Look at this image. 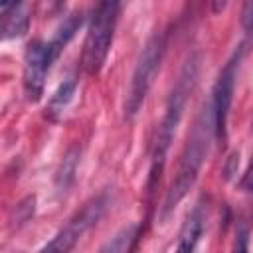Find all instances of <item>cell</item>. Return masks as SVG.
Listing matches in <instances>:
<instances>
[{
    "label": "cell",
    "mask_w": 253,
    "mask_h": 253,
    "mask_svg": "<svg viewBox=\"0 0 253 253\" xmlns=\"http://www.w3.org/2000/svg\"><path fill=\"white\" fill-rule=\"evenodd\" d=\"M79 166V148H69L67 154L63 156L59 170L55 174V188L57 192H67L71 184L75 182V172Z\"/></svg>",
    "instance_id": "30bf717a"
},
{
    "label": "cell",
    "mask_w": 253,
    "mask_h": 253,
    "mask_svg": "<svg viewBox=\"0 0 253 253\" xmlns=\"http://www.w3.org/2000/svg\"><path fill=\"white\" fill-rule=\"evenodd\" d=\"M239 188L245 194H253V158H251V162H249V166H247V170H245V174L239 182Z\"/></svg>",
    "instance_id": "9a60e30c"
},
{
    "label": "cell",
    "mask_w": 253,
    "mask_h": 253,
    "mask_svg": "<svg viewBox=\"0 0 253 253\" xmlns=\"http://www.w3.org/2000/svg\"><path fill=\"white\" fill-rule=\"evenodd\" d=\"M206 219H208V204H204V200L196 202V206L188 211L182 227H180V235H178V251H194L204 235L206 229Z\"/></svg>",
    "instance_id": "ba28073f"
},
{
    "label": "cell",
    "mask_w": 253,
    "mask_h": 253,
    "mask_svg": "<svg viewBox=\"0 0 253 253\" xmlns=\"http://www.w3.org/2000/svg\"><path fill=\"white\" fill-rule=\"evenodd\" d=\"M20 4H22V0H0L2 16L8 14V12H12V10H16V8H20Z\"/></svg>",
    "instance_id": "e0dca14e"
},
{
    "label": "cell",
    "mask_w": 253,
    "mask_h": 253,
    "mask_svg": "<svg viewBox=\"0 0 253 253\" xmlns=\"http://www.w3.org/2000/svg\"><path fill=\"white\" fill-rule=\"evenodd\" d=\"M241 26L247 34L253 32V0H243V10H241Z\"/></svg>",
    "instance_id": "4fadbf2b"
},
{
    "label": "cell",
    "mask_w": 253,
    "mask_h": 253,
    "mask_svg": "<svg viewBox=\"0 0 253 253\" xmlns=\"http://www.w3.org/2000/svg\"><path fill=\"white\" fill-rule=\"evenodd\" d=\"M198 67H200V57L190 55L188 61L184 63L178 79H176L174 89L170 91V97H168V103L164 109V117L156 128V134H154L152 146H150V170H148V190L150 192L160 182V176H162V170L166 164V154L170 150V144L174 140L178 125L182 121L188 95L192 93V89L196 85Z\"/></svg>",
    "instance_id": "7a4b0ae2"
},
{
    "label": "cell",
    "mask_w": 253,
    "mask_h": 253,
    "mask_svg": "<svg viewBox=\"0 0 253 253\" xmlns=\"http://www.w3.org/2000/svg\"><path fill=\"white\" fill-rule=\"evenodd\" d=\"M121 2L123 0H99V6L91 18L83 43V67L91 75H97L107 61L119 22Z\"/></svg>",
    "instance_id": "3957f363"
},
{
    "label": "cell",
    "mask_w": 253,
    "mask_h": 253,
    "mask_svg": "<svg viewBox=\"0 0 253 253\" xmlns=\"http://www.w3.org/2000/svg\"><path fill=\"white\" fill-rule=\"evenodd\" d=\"M237 164H239V154L233 152V154L227 158V166H225V170H223V172H225V178H229V176L233 174V170L237 168Z\"/></svg>",
    "instance_id": "2e32d148"
},
{
    "label": "cell",
    "mask_w": 253,
    "mask_h": 253,
    "mask_svg": "<svg viewBox=\"0 0 253 253\" xmlns=\"http://www.w3.org/2000/svg\"><path fill=\"white\" fill-rule=\"evenodd\" d=\"M164 51H166V38L162 32H156L144 43L140 57L136 61V67L132 71V77H130V85H128V93L125 101V115L128 119H132L140 111L152 87V81L160 69V63L164 59Z\"/></svg>",
    "instance_id": "277c9868"
},
{
    "label": "cell",
    "mask_w": 253,
    "mask_h": 253,
    "mask_svg": "<svg viewBox=\"0 0 253 253\" xmlns=\"http://www.w3.org/2000/svg\"><path fill=\"white\" fill-rule=\"evenodd\" d=\"M61 55V51L55 47V43L34 40L28 43L24 53V71H22V85L26 99L30 103H38L43 95L45 77L53 65V61Z\"/></svg>",
    "instance_id": "8992f818"
},
{
    "label": "cell",
    "mask_w": 253,
    "mask_h": 253,
    "mask_svg": "<svg viewBox=\"0 0 253 253\" xmlns=\"http://www.w3.org/2000/svg\"><path fill=\"white\" fill-rule=\"evenodd\" d=\"M4 24H2V38L4 40H12V38H20L22 34H26L30 18L22 8H16L8 14L2 16Z\"/></svg>",
    "instance_id": "7c38bea8"
},
{
    "label": "cell",
    "mask_w": 253,
    "mask_h": 253,
    "mask_svg": "<svg viewBox=\"0 0 253 253\" xmlns=\"http://www.w3.org/2000/svg\"><path fill=\"white\" fill-rule=\"evenodd\" d=\"M45 2H47L49 10H57V8L61 6V2H63V0H45Z\"/></svg>",
    "instance_id": "d6986e66"
},
{
    "label": "cell",
    "mask_w": 253,
    "mask_h": 253,
    "mask_svg": "<svg viewBox=\"0 0 253 253\" xmlns=\"http://www.w3.org/2000/svg\"><path fill=\"white\" fill-rule=\"evenodd\" d=\"M211 138H215L213 134V111H211V103H206L200 111V115L196 117L188 140L180 152V160H178V168H176V176L170 184V188L166 190L162 208H160V219H168L170 213L176 210V206L188 196V192L194 188L200 170L206 162V156L210 152V142Z\"/></svg>",
    "instance_id": "6da1fadb"
},
{
    "label": "cell",
    "mask_w": 253,
    "mask_h": 253,
    "mask_svg": "<svg viewBox=\"0 0 253 253\" xmlns=\"http://www.w3.org/2000/svg\"><path fill=\"white\" fill-rule=\"evenodd\" d=\"M109 194L107 192H101V194H97V196H93L59 231H57V235L49 241V243H45L43 245V251H71L75 245H77V241L89 231V229H93L97 223H99V219L105 215V211H107V208H109Z\"/></svg>",
    "instance_id": "52a82bcc"
},
{
    "label": "cell",
    "mask_w": 253,
    "mask_h": 253,
    "mask_svg": "<svg viewBox=\"0 0 253 253\" xmlns=\"http://www.w3.org/2000/svg\"><path fill=\"white\" fill-rule=\"evenodd\" d=\"M138 239V223H130L126 227H123L109 243H105L101 247L103 253L111 251V253H126L134 247V241Z\"/></svg>",
    "instance_id": "8fae6325"
},
{
    "label": "cell",
    "mask_w": 253,
    "mask_h": 253,
    "mask_svg": "<svg viewBox=\"0 0 253 253\" xmlns=\"http://www.w3.org/2000/svg\"><path fill=\"white\" fill-rule=\"evenodd\" d=\"M227 6V0H210V8L213 14H221Z\"/></svg>",
    "instance_id": "ac0fdd59"
},
{
    "label": "cell",
    "mask_w": 253,
    "mask_h": 253,
    "mask_svg": "<svg viewBox=\"0 0 253 253\" xmlns=\"http://www.w3.org/2000/svg\"><path fill=\"white\" fill-rule=\"evenodd\" d=\"M75 91H77V79L75 77H67L55 89V93L49 97V103L45 107V117L51 119V121H57L65 113V109L69 107V103L73 101Z\"/></svg>",
    "instance_id": "9c48e42d"
},
{
    "label": "cell",
    "mask_w": 253,
    "mask_h": 253,
    "mask_svg": "<svg viewBox=\"0 0 253 253\" xmlns=\"http://www.w3.org/2000/svg\"><path fill=\"white\" fill-rule=\"evenodd\" d=\"M243 53H245V43H239L233 49L231 57L221 67L217 81L213 85V91H211L210 103H211V111H213V134L219 144H223L227 138V119H229V111H231V103H233L235 79H237V69L243 59Z\"/></svg>",
    "instance_id": "5b68a950"
},
{
    "label": "cell",
    "mask_w": 253,
    "mask_h": 253,
    "mask_svg": "<svg viewBox=\"0 0 253 253\" xmlns=\"http://www.w3.org/2000/svg\"><path fill=\"white\" fill-rule=\"evenodd\" d=\"M247 239H249V227H247V223H239L237 225V237H235V249L237 251H247Z\"/></svg>",
    "instance_id": "5bb4252c"
}]
</instances>
